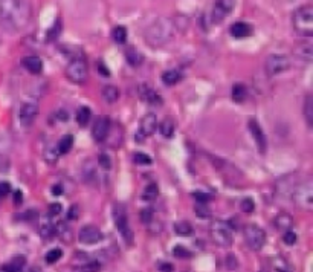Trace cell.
<instances>
[{
	"label": "cell",
	"instance_id": "cell-32",
	"mask_svg": "<svg viewBox=\"0 0 313 272\" xmlns=\"http://www.w3.org/2000/svg\"><path fill=\"white\" fill-rule=\"evenodd\" d=\"M304 117L309 127H313V96L307 95L306 103H304Z\"/></svg>",
	"mask_w": 313,
	"mask_h": 272
},
{
	"label": "cell",
	"instance_id": "cell-12",
	"mask_svg": "<svg viewBox=\"0 0 313 272\" xmlns=\"http://www.w3.org/2000/svg\"><path fill=\"white\" fill-rule=\"evenodd\" d=\"M249 132L255 141V144H257V149L261 154L266 153V149H267V141H266V135L263 132V128L260 127L258 121L257 120H249Z\"/></svg>",
	"mask_w": 313,
	"mask_h": 272
},
{
	"label": "cell",
	"instance_id": "cell-52",
	"mask_svg": "<svg viewBox=\"0 0 313 272\" xmlns=\"http://www.w3.org/2000/svg\"><path fill=\"white\" fill-rule=\"evenodd\" d=\"M159 268H161V271L162 272H173V266L171 265H159Z\"/></svg>",
	"mask_w": 313,
	"mask_h": 272
},
{
	"label": "cell",
	"instance_id": "cell-43",
	"mask_svg": "<svg viewBox=\"0 0 313 272\" xmlns=\"http://www.w3.org/2000/svg\"><path fill=\"white\" fill-rule=\"evenodd\" d=\"M283 240H284V243H286V245H293V243L296 242V234L290 230V231H286L284 233V236H283Z\"/></svg>",
	"mask_w": 313,
	"mask_h": 272
},
{
	"label": "cell",
	"instance_id": "cell-46",
	"mask_svg": "<svg viewBox=\"0 0 313 272\" xmlns=\"http://www.w3.org/2000/svg\"><path fill=\"white\" fill-rule=\"evenodd\" d=\"M226 268L228 269H235L237 268V259L232 254H229L226 257Z\"/></svg>",
	"mask_w": 313,
	"mask_h": 272
},
{
	"label": "cell",
	"instance_id": "cell-11",
	"mask_svg": "<svg viewBox=\"0 0 313 272\" xmlns=\"http://www.w3.org/2000/svg\"><path fill=\"white\" fill-rule=\"evenodd\" d=\"M78 240L84 245H95V243L103 240V233L98 230V226L95 225H86L81 228V231L78 234Z\"/></svg>",
	"mask_w": 313,
	"mask_h": 272
},
{
	"label": "cell",
	"instance_id": "cell-6",
	"mask_svg": "<svg viewBox=\"0 0 313 272\" xmlns=\"http://www.w3.org/2000/svg\"><path fill=\"white\" fill-rule=\"evenodd\" d=\"M113 220H115L116 230L121 233L122 239L125 240V243H133V233L130 230L129 225V216H127V208L124 204L116 202L113 205Z\"/></svg>",
	"mask_w": 313,
	"mask_h": 272
},
{
	"label": "cell",
	"instance_id": "cell-33",
	"mask_svg": "<svg viewBox=\"0 0 313 272\" xmlns=\"http://www.w3.org/2000/svg\"><path fill=\"white\" fill-rule=\"evenodd\" d=\"M174 231H176V234H179V236H191L193 233H194V228H193V225L191 223H188V222H177V223H174Z\"/></svg>",
	"mask_w": 313,
	"mask_h": 272
},
{
	"label": "cell",
	"instance_id": "cell-17",
	"mask_svg": "<svg viewBox=\"0 0 313 272\" xmlns=\"http://www.w3.org/2000/svg\"><path fill=\"white\" fill-rule=\"evenodd\" d=\"M229 32L234 38H245V37H249L254 32V28H252V25H249L246 22H235L231 26Z\"/></svg>",
	"mask_w": 313,
	"mask_h": 272
},
{
	"label": "cell",
	"instance_id": "cell-23",
	"mask_svg": "<svg viewBox=\"0 0 313 272\" xmlns=\"http://www.w3.org/2000/svg\"><path fill=\"white\" fill-rule=\"evenodd\" d=\"M159 196V188H158V185H156L154 182L148 183L147 187L144 188V191H142L141 197L142 200H145V202H153V200H156Z\"/></svg>",
	"mask_w": 313,
	"mask_h": 272
},
{
	"label": "cell",
	"instance_id": "cell-38",
	"mask_svg": "<svg viewBox=\"0 0 313 272\" xmlns=\"http://www.w3.org/2000/svg\"><path fill=\"white\" fill-rule=\"evenodd\" d=\"M63 257V251L61 249H51L48 254H46V262L49 263V265H54V263H57L60 259Z\"/></svg>",
	"mask_w": 313,
	"mask_h": 272
},
{
	"label": "cell",
	"instance_id": "cell-3",
	"mask_svg": "<svg viewBox=\"0 0 313 272\" xmlns=\"http://www.w3.org/2000/svg\"><path fill=\"white\" fill-rule=\"evenodd\" d=\"M293 28H295V31L303 37L313 35V6L306 5L295 11Z\"/></svg>",
	"mask_w": 313,
	"mask_h": 272
},
{
	"label": "cell",
	"instance_id": "cell-22",
	"mask_svg": "<svg viewBox=\"0 0 313 272\" xmlns=\"http://www.w3.org/2000/svg\"><path fill=\"white\" fill-rule=\"evenodd\" d=\"M180 80H182V74L177 69H170V70H165V72L162 74V81H164L165 86H174Z\"/></svg>",
	"mask_w": 313,
	"mask_h": 272
},
{
	"label": "cell",
	"instance_id": "cell-45",
	"mask_svg": "<svg viewBox=\"0 0 313 272\" xmlns=\"http://www.w3.org/2000/svg\"><path fill=\"white\" fill-rule=\"evenodd\" d=\"M9 191H11V185L8 182H0V199L8 196Z\"/></svg>",
	"mask_w": 313,
	"mask_h": 272
},
{
	"label": "cell",
	"instance_id": "cell-10",
	"mask_svg": "<svg viewBox=\"0 0 313 272\" xmlns=\"http://www.w3.org/2000/svg\"><path fill=\"white\" fill-rule=\"evenodd\" d=\"M110 125H112V121L107 115H101L98 117L93 127H92V138L96 141V142H103L110 130Z\"/></svg>",
	"mask_w": 313,
	"mask_h": 272
},
{
	"label": "cell",
	"instance_id": "cell-40",
	"mask_svg": "<svg viewBox=\"0 0 313 272\" xmlns=\"http://www.w3.org/2000/svg\"><path fill=\"white\" fill-rule=\"evenodd\" d=\"M173 254H174V257H177V259H190V257L193 255L191 251H188L187 248H183V246H176Z\"/></svg>",
	"mask_w": 313,
	"mask_h": 272
},
{
	"label": "cell",
	"instance_id": "cell-42",
	"mask_svg": "<svg viewBox=\"0 0 313 272\" xmlns=\"http://www.w3.org/2000/svg\"><path fill=\"white\" fill-rule=\"evenodd\" d=\"M98 164L101 165L103 168H106V170H110V167H112V161H110V157L106 153H101L98 156Z\"/></svg>",
	"mask_w": 313,
	"mask_h": 272
},
{
	"label": "cell",
	"instance_id": "cell-7",
	"mask_svg": "<svg viewBox=\"0 0 313 272\" xmlns=\"http://www.w3.org/2000/svg\"><path fill=\"white\" fill-rule=\"evenodd\" d=\"M66 75L74 83H84L89 75V66L84 57H75L69 61L66 67Z\"/></svg>",
	"mask_w": 313,
	"mask_h": 272
},
{
	"label": "cell",
	"instance_id": "cell-39",
	"mask_svg": "<svg viewBox=\"0 0 313 272\" xmlns=\"http://www.w3.org/2000/svg\"><path fill=\"white\" fill-rule=\"evenodd\" d=\"M240 208H241V211H243V212H246V214L252 212V211L255 210L254 199H251V197H246V199H243V200H241V202H240Z\"/></svg>",
	"mask_w": 313,
	"mask_h": 272
},
{
	"label": "cell",
	"instance_id": "cell-36",
	"mask_svg": "<svg viewBox=\"0 0 313 272\" xmlns=\"http://www.w3.org/2000/svg\"><path fill=\"white\" fill-rule=\"evenodd\" d=\"M133 161H135V164H138V165H151V162H153V159L148 156V154H145V153H139V151H136L135 154H133Z\"/></svg>",
	"mask_w": 313,
	"mask_h": 272
},
{
	"label": "cell",
	"instance_id": "cell-16",
	"mask_svg": "<svg viewBox=\"0 0 313 272\" xmlns=\"http://www.w3.org/2000/svg\"><path fill=\"white\" fill-rule=\"evenodd\" d=\"M139 96L144 99V101H147L148 104H153V106H161L162 104V98L159 96V93L154 92L153 89H150L147 84L139 86Z\"/></svg>",
	"mask_w": 313,
	"mask_h": 272
},
{
	"label": "cell",
	"instance_id": "cell-37",
	"mask_svg": "<svg viewBox=\"0 0 313 272\" xmlns=\"http://www.w3.org/2000/svg\"><path fill=\"white\" fill-rule=\"evenodd\" d=\"M194 211L197 214V217H200V219H206V217L211 216V210L208 208L206 204H196Z\"/></svg>",
	"mask_w": 313,
	"mask_h": 272
},
{
	"label": "cell",
	"instance_id": "cell-30",
	"mask_svg": "<svg viewBox=\"0 0 313 272\" xmlns=\"http://www.w3.org/2000/svg\"><path fill=\"white\" fill-rule=\"evenodd\" d=\"M74 146V136L72 135H66L60 139L58 146H57V150H58L60 154H66L70 151V149H72Z\"/></svg>",
	"mask_w": 313,
	"mask_h": 272
},
{
	"label": "cell",
	"instance_id": "cell-26",
	"mask_svg": "<svg viewBox=\"0 0 313 272\" xmlns=\"http://www.w3.org/2000/svg\"><path fill=\"white\" fill-rule=\"evenodd\" d=\"M231 95H232V99H234L235 103H243L245 99H246V96H248V91H246V88H245L243 84L237 83V84L232 86Z\"/></svg>",
	"mask_w": 313,
	"mask_h": 272
},
{
	"label": "cell",
	"instance_id": "cell-27",
	"mask_svg": "<svg viewBox=\"0 0 313 272\" xmlns=\"http://www.w3.org/2000/svg\"><path fill=\"white\" fill-rule=\"evenodd\" d=\"M90 117H92V112L89 107L86 106H81L78 110H77V122L81 125V127H86L90 121Z\"/></svg>",
	"mask_w": 313,
	"mask_h": 272
},
{
	"label": "cell",
	"instance_id": "cell-54",
	"mask_svg": "<svg viewBox=\"0 0 313 272\" xmlns=\"http://www.w3.org/2000/svg\"><path fill=\"white\" fill-rule=\"evenodd\" d=\"M260 272H267V271H266V269H261V271H260Z\"/></svg>",
	"mask_w": 313,
	"mask_h": 272
},
{
	"label": "cell",
	"instance_id": "cell-9",
	"mask_svg": "<svg viewBox=\"0 0 313 272\" xmlns=\"http://www.w3.org/2000/svg\"><path fill=\"white\" fill-rule=\"evenodd\" d=\"M290 67V61L286 55L283 54H272L269 55L264 61V70L269 77H275L284 70H287Z\"/></svg>",
	"mask_w": 313,
	"mask_h": 272
},
{
	"label": "cell",
	"instance_id": "cell-13",
	"mask_svg": "<svg viewBox=\"0 0 313 272\" xmlns=\"http://www.w3.org/2000/svg\"><path fill=\"white\" fill-rule=\"evenodd\" d=\"M38 115V104L35 103H25L19 110V121L22 125L29 127Z\"/></svg>",
	"mask_w": 313,
	"mask_h": 272
},
{
	"label": "cell",
	"instance_id": "cell-8",
	"mask_svg": "<svg viewBox=\"0 0 313 272\" xmlns=\"http://www.w3.org/2000/svg\"><path fill=\"white\" fill-rule=\"evenodd\" d=\"M243 236H245L248 246L252 251H260L266 243V233L255 223H249V225L245 226Z\"/></svg>",
	"mask_w": 313,
	"mask_h": 272
},
{
	"label": "cell",
	"instance_id": "cell-5",
	"mask_svg": "<svg viewBox=\"0 0 313 272\" xmlns=\"http://www.w3.org/2000/svg\"><path fill=\"white\" fill-rule=\"evenodd\" d=\"M211 239L216 245L222 246V248H229L234 243V234H232V228L231 225L225 222V220H216L212 222L211 230H209Z\"/></svg>",
	"mask_w": 313,
	"mask_h": 272
},
{
	"label": "cell",
	"instance_id": "cell-21",
	"mask_svg": "<svg viewBox=\"0 0 313 272\" xmlns=\"http://www.w3.org/2000/svg\"><path fill=\"white\" fill-rule=\"evenodd\" d=\"M101 95H103L104 101H107L109 104H113V103H116L118 98H119V89L116 88V86L109 84V86H104L103 88Z\"/></svg>",
	"mask_w": 313,
	"mask_h": 272
},
{
	"label": "cell",
	"instance_id": "cell-53",
	"mask_svg": "<svg viewBox=\"0 0 313 272\" xmlns=\"http://www.w3.org/2000/svg\"><path fill=\"white\" fill-rule=\"evenodd\" d=\"M31 272H43V271H41L40 268H32V269H31Z\"/></svg>",
	"mask_w": 313,
	"mask_h": 272
},
{
	"label": "cell",
	"instance_id": "cell-20",
	"mask_svg": "<svg viewBox=\"0 0 313 272\" xmlns=\"http://www.w3.org/2000/svg\"><path fill=\"white\" fill-rule=\"evenodd\" d=\"M295 55L298 59H301L307 63H310L313 60V48H312V43H301V45H298L295 48Z\"/></svg>",
	"mask_w": 313,
	"mask_h": 272
},
{
	"label": "cell",
	"instance_id": "cell-44",
	"mask_svg": "<svg viewBox=\"0 0 313 272\" xmlns=\"http://www.w3.org/2000/svg\"><path fill=\"white\" fill-rule=\"evenodd\" d=\"M194 197L197 199V204H208V200H211L212 196L206 193H194Z\"/></svg>",
	"mask_w": 313,
	"mask_h": 272
},
{
	"label": "cell",
	"instance_id": "cell-51",
	"mask_svg": "<svg viewBox=\"0 0 313 272\" xmlns=\"http://www.w3.org/2000/svg\"><path fill=\"white\" fill-rule=\"evenodd\" d=\"M63 193V187H61V185H54V187H52V194L54 196H60Z\"/></svg>",
	"mask_w": 313,
	"mask_h": 272
},
{
	"label": "cell",
	"instance_id": "cell-47",
	"mask_svg": "<svg viewBox=\"0 0 313 272\" xmlns=\"http://www.w3.org/2000/svg\"><path fill=\"white\" fill-rule=\"evenodd\" d=\"M61 212V204H51L49 205V216H55V214H60Z\"/></svg>",
	"mask_w": 313,
	"mask_h": 272
},
{
	"label": "cell",
	"instance_id": "cell-15",
	"mask_svg": "<svg viewBox=\"0 0 313 272\" xmlns=\"http://www.w3.org/2000/svg\"><path fill=\"white\" fill-rule=\"evenodd\" d=\"M234 2H228V0H220V2H216L214 3V9H212V20L220 23L228 14H229L232 9H234Z\"/></svg>",
	"mask_w": 313,
	"mask_h": 272
},
{
	"label": "cell",
	"instance_id": "cell-18",
	"mask_svg": "<svg viewBox=\"0 0 313 272\" xmlns=\"http://www.w3.org/2000/svg\"><path fill=\"white\" fill-rule=\"evenodd\" d=\"M23 66L29 70L31 74H40L43 70V61L37 55H28L23 59Z\"/></svg>",
	"mask_w": 313,
	"mask_h": 272
},
{
	"label": "cell",
	"instance_id": "cell-35",
	"mask_svg": "<svg viewBox=\"0 0 313 272\" xmlns=\"http://www.w3.org/2000/svg\"><path fill=\"white\" fill-rule=\"evenodd\" d=\"M40 236L43 239H51L55 236V225L51 222H45L40 226Z\"/></svg>",
	"mask_w": 313,
	"mask_h": 272
},
{
	"label": "cell",
	"instance_id": "cell-34",
	"mask_svg": "<svg viewBox=\"0 0 313 272\" xmlns=\"http://www.w3.org/2000/svg\"><path fill=\"white\" fill-rule=\"evenodd\" d=\"M112 38L115 40V43H119V45H124L127 41V30L124 26H116L113 28L112 31Z\"/></svg>",
	"mask_w": 313,
	"mask_h": 272
},
{
	"label": "cell",
	"instance_id": "cell-19",
	"mask_svg": "<svg viewBox=\"0 0 313 272\" xmlns=\"http://www.w3.org/2000/svg\"><path fill=\"white\" fill-rule=\"evenodd\" d=\"M274 226L281 231H290L293 226V217L287 212H281L274 219Z\"/></svg>",
	"mask_w": 313,
	"mask_h": 272
},
{
	"label": "cell",
	"instance_id": "cell-25",
	"mask_svg": "<svg viewBox=\"0 0 313 272\" xmlns=\"http://www.w3.org/2000/svg\"><path fill=\"white\" fill-rule=\"evenodd\" d=\"M174 121L171 118H165L161 124H159V132L164 138H171L173 133H174Z\"/></svg>",
	"mask_w": 313,
	"mask_h": 272
},
{
	"label": "cell",
	"instance_id": "cell-28",
	"mask_svg": "<svg viewBox=\"0 0 313 272\" xmlns=\"http://www.w3.org/2000/svg\"><path fill=\"white\" fill-rule=\"evenodd\" d=\"M125 59H127V61H129L133 67H138L142 61H144V55H142L138 49L132 48V49L127 51Z\"/></svg>",
	"mask_w": 313,
	"mask_h": 272
},
{
	"label": "cell",
	"instance_id": "cell-24",
	"mask_svg": "<svg viewBox=\"0 0 313 272\" xmlns=\"http://www.w3.org/2000/svg\"><path fill=\"white\" fill-rule=\"evenodd\" d=\"M272 268H274L275 272H293L289 262L281 255H277L272 259Z\"/></svg>",
	"mask_w": 313,
	"mask_h": 272
},
{
	"label": "cell",
	"instance_id": "cell-1",
	"mask_svg": "<svg viewBox=\"0 0 313 272\" xmlns=\"http://www.w3.org/2000/svg\"><path fill=\"white\" fill-rule=\"evenodd\" d=\"M32 8L29 2H0V25L5 31L16 32L29 23Z\"/></svg>",
	"mask_w": 313,
	"mask_h": 272
},
{
	"label": "cell",
	"instance_id": "cell-14",
	"mask_svg": "<svg viewBox=\"0 0 313 272\" xmlns=\"http://www.w3.org/2000/svg\"><path fill=\"white\" fill-rule=\"evenodd\" d=\"M156 128H158V118H156L154 113H147L139 122V135L144 138L150 136L154 133Z\"/></svg>",
	"mask_w": 313,
	"mask_h": 272
},
{
	"label": "cell",
	"instance_id": "cell-4",
	"mask_svg": "<svg viewBox=\"0 0 313 272\" xmlns=\"http://www.w3.org/2000/svg\"><path fill=\"white\" fill-rule=\"evenodd\" d=\"M293 202L298 208L310 211L313 208V183L312 179H306L301 183H298L293 187L292 191Z\"/></svg>",
	"mask_w": 313,
	"mask_h": 272
},
{
	"label": "cell",
	"instance_id": "cell-48",
	"mask_svg": "<svg viewBox=\"0 0 313 272\" xmlns=\"http://www.w3.org/2000/svg\"><path fill=\"white\" fill-rule=\"evenodd\" d=\"M78 211H80V208L77 205H74L72 208L69 210V212H67V219L69 220H75L78 217Z\"/></svg>",
	"mask_w": 313,
	"mask_h": 272
},
{
	"label": "cell",
	"instance_id": "cell-2",
	"mask_svg": "<svg viewBox=\"0 0 313 272\" xmlns=\"http://www.w3.org/2000/svg\"><path fill=\"white\" fill-rule=\"evenodd\" d=\"M176 25L170 19H159L151 23L145 32V40L150 46H162L173 38Z\"/></svg>",
	"mask_w": 313,
	"mask_h": 272
},
{
	"label": "cell",
	"instance_id": "cell-49",
	"mask_svg": "<svg viewBox=\"0 0 313 272\" xmlns=\"http://www.w3.org/2000/svg\"><path fill=\"white\" fill-rule=\"evenodd\" d=\"M98 72L101 74L103 77H110V70H109V69H107L103 63H99V64H98Z\"/></svg>",
	"mask_w": 313,
	"mask_h": 272
},
{
	"label": "cell",
	"instance_id": "cell-50",
	"mask_svg": "<svg viewBox=\"0 0 313 272\" xmlns=\"http://www.w3.org/2000/svg\"><path fill=\"white\" fill-rule=\"evenodd\" d=\"M22 200H23V194H22L20 190H17L16 193H14V204H16V205H20Z\"/></svg>",
	"mask_w": 313,
	"mask_h": 272
},
{
	"label": "cell",
	"instance_id": "cell-29",
	"mask_svg": "<svg viewBox=\"0 0 313 272\" xmlns=\"http://www.w3.org/2000/svg\"><path fill=\"white\" fill-rule=\"evenodd\" d=\"M55 234L58 236L63 242H70V239H72V231H70V228L66 226L64 222H60L55 225Z\"/></svg>",
	"mask_w": 313,
	"mask_h": 272
},
{
	"label": "cell",
	"instance_id": "cell-31",
	"mask_svg": "<svg viewBox=\"0 0 313 272\" xmlns=\"http://www.w3.org/2000/svg\"><path fill=\"white\" fill-rule=\"evenodd\" d=\"M25 265V259L23 257H16L12 262L6 263L2 266V271L3 272H22V268Z\"/></svg>",
	"mask_w": 313,
	"mask_h": 272
},
{
	"label": "cell",
	"instance_id": "cell-41",
	"mask_svg": "<svg viewBox=\"0 0 313 272\" xmlns=\"http://www.w3.org/2000/svg\"><path fill=\"white\" fill-rule=\"evenodd\" d=\"M153 217H154V211L151 208H145V210L141 211V220L144 222V223H147V225L151 223Z\"/></svg>",
	"mask_w": 313,
	"mask_h": 272
}]
</instances>
